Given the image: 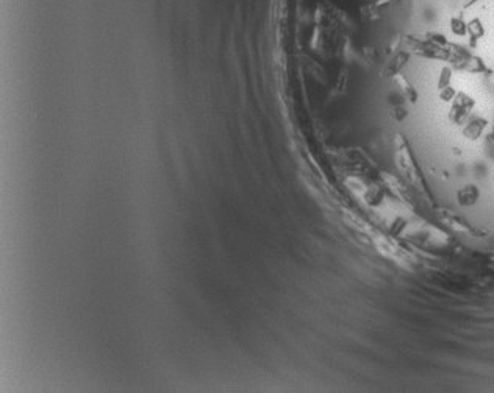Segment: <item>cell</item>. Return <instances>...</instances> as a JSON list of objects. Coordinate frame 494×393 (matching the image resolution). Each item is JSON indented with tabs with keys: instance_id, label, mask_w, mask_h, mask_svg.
<instances>
[{
	"instance_id": "obj_1",
	"label": "cell",
	"mask_w": 494,
	"mask_h": 393,
	"mask_svg": "<svg viewBox=\"0 0 494 393\" xmlns=\"http://www.w3.org/2000/svg\"><path fill=\"white\" fill-rule=\"evenodd\" d=\"M479 200V189L474 184H468L458 191V203L461 206H472Z\"/></svg>"
}]
</instances>
